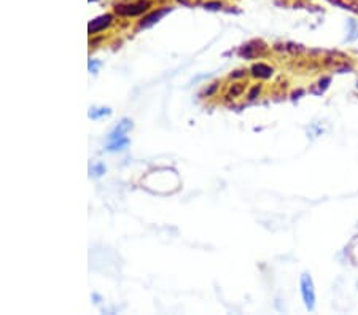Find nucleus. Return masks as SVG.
Here are the masks:
<instances>
[{
	"instance_id": "obj_1",
	"label": "nucleus",
	"mask_w": 358,
	"mask_h": 315,
	"mask_svg": "<svg viewBox=\"0 0 358 315\" xmlns=\"http://www.w3.org/2000/svg\"><path fill=\"white\" fill-rule=\"evenodd\" d=\"M301 294L303 301L307 307V310H314L315 307V290H314V282L309 274L301 275Z\"/></svg>"
},
{
	"instance_id": "obj_2",
	"label": "nucleus",
	"mask_w": 358,
	"mask_h": 315,
	"mask_svg": "<svg viewBox=\"0 0 358 315\" xmlns=\"http://www.w3.org/2000/svg\"><path fill=\"white\" fill-rule=\"evenodd\" d=\"M150 5H152L150 0H137V2H134V4L118 5L117 13H120L123 16H137V14H142L143 11L148 10Z\"/></svg>"
},
{
	"instance_id": "obj_3",
	"label": "nucleus",
	"mask_w": 358,
	"mask_h": 315,
	"mask_svg": "<svg viewBox=\"0 0 358 315\" xmlns=\"http://www.w3.org/2000/svg\"><path fill=\"white\" fill-rule=\"evenodd\" d=\"M171 11H172V8H169V7L158 8V10L152 11L150 14H146L145 18L142 20L140 29H148V27H152L153 24H156L158 21H161V18H164V16H166L167 13H171Z\"/></svg>"
},
{
	"instance_id": "obj_4",
	"label": "nucleus",
	"mask_w": 358,
	"mask_h": 315,
	"mask_svg": "<svg viewBox=\"0 0 358 315\" xmlns=\"http://www.w3.org/2000/svg\"><path fill=\"white\" fill-rule=\"evenodd\" d=\"M113 21V16L111 14H102V16H97L96 20H92L88 26V32L89 34H97V32L105 30Z\"/></svg>"
},
{
	"instance_id": "obj_5",
	"label": "nucleus",
	"mask_w": 358,
	"mask_h": 315,
	"mask_svg": "<svg viewBox=\"0 0 358 315\" xmlns=\"http://www.w3.org/2000/svg\"><path fill=\"white\" fill-rule=\"evenodd\" d=\"M133 129V121H129V120H123L121 123H118V126L113 129V132L110 134V142H113V140H117V139H121V137H124V134L127 131H131Z\"/></svg>"
},
{
	"instance_id": "obj_6",
	"label": "nucleus",
	"mask_w": 358,
	"mask_h": 315,
	"mask_svg": "<svg viewBox=\"0 0 358 315\" xmlns=\"http://www.w3.org/2000/svg\"><path fill=\"white\" fill-rule=\"evenodd\" d=\"M252 72L255 77H259V78H269L272 75V69L265 64H255L252 67Z\"/></svg>"
},
{
	"instance_id": "obj_7",
	"label": "nucleus",
	"mask_w": 358,
	"mask_h": 315,
	"mask_svg": "<svg viewBox=\"0 0 358 315\" xmlns=\"http://www.w3.org/2000/svg\"><path fill=\"white\" fill-rule=\"evenodd\" d=\"M110 113H111V110H110V108H107V107H102V108H91V112H89V118H92V120H99V118H102V117H108Z\"/></svg>"
},
{
	"instance_id": "obj_8",
	"label": "nucleus",
	"mask_w": 358,
	"mask_h": 315,
	"mask_svg": "<svg viewBox=\"0 0 358 315\" xmlns=\"http://www.w3.org/2000/svg\"><path fill=\"white\" fill-rule=\"evenodd\" d=\"M127 143H129V140H127L126 137H121V139L113 140V142L108 145L107 150H108V152H117V150H121V148H123V146H126Z\"/></svg>"
},
{
	"instance_id": "obj_9",
	"label": "nucleus",
	"mask_w": 358,
	"mask_h": 315,
	"mask_svg": "<svg viewBox=\"0 0 358 315\" xmlns=\"http://www.w3.org/2000/svg\"><path fill=\"white\" fill-rule=\"evenodd\" d=\"M91 172H94V175L101 177L102 174H105V165L104 164H96L94 168L91 169Z\"/></svg>"
},
{
	"instance_id": "obj_10",
	"label": "nucleus",
	"mask_w": 358,
	"mask_h": 315,
	"mask_svg": "<svg viewBox=\"0 0 358 315\" xmlns=\"http://www.w3.org/2000/svg\"><path fill=\"white\" fill-rule=\"evenodd\" d=\"M204 7H205V10H220L221 4L220 2H207Z\"/></svg>"
},
{
	"instance_id": "obj_11",
	"label": "nucleus",
	"mask_w": 358,
	"mask_h": 315,
	"mask_svg": "<svg viewBox=\"0 0 358 315\" xmlns=\"http://www.w3.org/2000/svg\"><path fill=\"white\" fill-rule=\"evenodd\" d=\"M256 94H259V88H258V86H255V88L250 91V94H249V99H250V101H253V99L256 97Z\"/></svg>"
},
{
	"instance_id": "obj_12",
	"label": "nucleus",
	"mask_w": 358,
	"mask_h": 315,
	"mask_svg": "<svg viewBox=\"0 0 358 315\" xmlns=\"http://www.w3.org/2000/svg\"><path fill=\"white\" fill-rule=\"evenodd\" d=\"M97 65H99V62H92V61H91V62H89V70H91V72H96Z\"/></svg>"
},
{
	"instance_id": "obj_13",
	"label": "nucleus",
	"mask_w": 358,
	"mask_h": 315,
	"mask_svg": "<svg viewBox=\"0 0 358 315\" xmlns=\"http://www.w3.org/2000/svg\"><path fill=\"white\" fill-rule=\"evenodd\" d=\"M240 91H242V86H236L234 89H231V94H233V96H237Z\"/></svg>"
},
{
	"instance_id": "obj_14",
	"label": "nucleus",
	"mask_w": 358,
	"mask_h": 315,
	"mask_svg": "<svg viewBox=\"0 0 358 315\" xmlns=\"http://www.w3.org/2000/svg\"><path fill=\"white\" fill-rule=\"evenodd\" d=\"M89 2H97V0H89Z\"/></svg>"
}]
</instances>
